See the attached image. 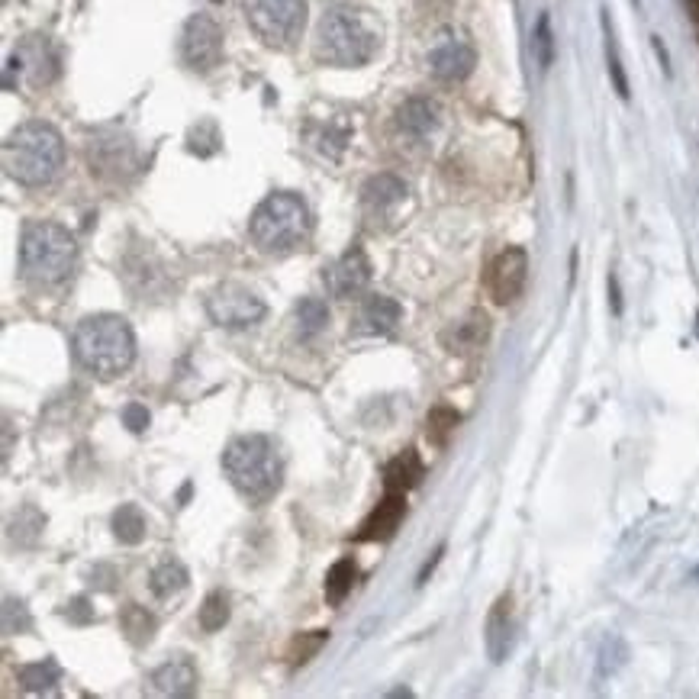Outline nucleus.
<instances>
[{"instance_id": "f257e3e1", "label": "nucleus", "mask_w": 699, "mask_h": 699, "mask_svg": "<svg viewBox=\"0 0 699 699\" xmlns=\"http://www.w3.org/2000/svg\"><path fill=\"white\" fill-rule=\"evenodd\" d=\"M381 49V20L361 7L329 10L316 26L313 52L332 68H361Z\"/></svg>"}, {"instance_id": "f03ea898", "label": "nucleus", "mask_w": 699, "mask_h": 699, "mask_svg": "<svg viewBox=\"0 0 699 699\" xmlns=\"http://www.w3.org/2000/svg\"><path fill=\"white\" fill-rule=\"evenodd\" d=\"M71 348H75V361L81 368L91 371L94 377H104V381L126 374L136 361L133 326L123 316L113 313H97L81 319L75 339H71Z\"/></svg>"}, {"instance_id": "7ed1b4c3", "label": "nucleus", "mask_w": 699, "mask_h": 699, "mask_svg": "<svg viewBox=\"0 0 699 699\" xmlns=\"http://www.w3.org/2000/svg\"><path fill=\"white\" fill-rule=\"evenodd\" d=\"M65 168V139L55 126L29 120L4 142V171L23 187H46Z\"/></svg>"}, {"instance_id": "20e7f679", "label": "nucleus", "mask_w": 699, "mask_h": 699, "mask_svg": "<svg viewBox=\"0 0 699 699\" xmlns=\"http://www.w3.org/2000/svg\"><path fill=\"white\" fill-rule=\"evenodd\" d=\"M223 471L229 484L249 506H265L284 484L281 455L265 435H239L223 451Z\"/></svg>"}, {"instance_id": "39448f33", "label": "nucleus", "mask_w": 699, "mask_h": 699, "mask_svg": "<svg viewBox=\"0 0 699 699\" xmlns=\"http://www.w3.org/2000/svg\"><path fill=\"white\" fill-rule=\"evenodd\" d=\"M310 232H313L310 207L303 203V197L290 191H278L261 200L249 223V236L255 242V249L265 255L297 252L300 245H307Z\"/></svg>"}, {"instance_id": "423d86ee", "label": "nucleus", "mask_w": 699, "mask_h": 699, "mask_svg": "<svg viewBox=\"0 0 699 699\" xmlns=\"http://www.w3.org/2000/svg\"><path fill=\"white\" fill-rule=\"evenodd\" d=\"M78 261L75 236L49 220H33L23 226L20 236V271L29 284L52 287L62 284Z\"/></svg>"}, {"instance_id": "0eeeda50", "label": "nucleus", "mask_w": 699, "mask_h": 699, "mask_svg": "<svg viewBox=\"0 0 699 699\" xmlns=\"http://www.w3.org/2000/svg\"><path fill=\"white\" fill-rule=\"evenodd\" d=\"M249 23L271 49H287L303 33L307 0H249Z\"/></svg>"}, {"instance_id": "6e6552de", "label": "nucleus", "mask_w": 699, "mask_h": 699, "mask_svg": "<svg viewBox=\"0 0 699 699\" xmlns=\"http://www.w3.org/2000/svg\"><path fill=\"white\" fill-rule=\"evenodd\" d=\"M268 313L265 300L242 284H220L207 297V316L223 329H249Z\"/></svg>"}, {"instance_id": "1a4fd4ad", "label": "nucleus", "mask_w": 699, "mask_h": 699, "mask_svg": "<svg viewBox=\"0 0 699 699\" xmlns=\"http://www.w3.org/2000/svg\"><path fill=\"white\" fill-rule=\"evenodd\" d=\"M223 58V29L210 13H194L181 33V62L191 71H213Z\"/></svg>"}, {"instance_id": "9d476101", "label": "nucleus", "mask_w": 699, "mask_h": 699, "mask_svg": "<svg viewBox=\"0 0 699 699\" xmlns=\"http://www.w3.org/2000/svg\"><path fill=\"white\" fill-rule=\"evenodd\" d=\"M526 281H529V255H526V249H516V245L513 249H503L490 261L487 278H484L487 294L497 307L513 303L522 290H526Z\"/></svg>"}, {"instance_id": "9b49d317", "label": "nucleus", "mask_w": 699, "mask_h": 699, "mask_svg": "<svg viewBox=\"0 0 699 699\" xmlns=\"http://www.w3.org/2000/svg\"><path fill=\"white\" fill-rule=\"evenodd\" d=\"M323 281H326L329 294L339 297V300L361 297L371 284V261H368V255H364L361 245H352L339 261H332V265L323 271Z\"/></svg>"}, {"instance_id": "f8f14e48", "label": "nucleus", "mask_w": 699, "mask_h": 699, "mask_svg": "<svg viewBox=\"0 0 699 699\" xmlns=\"http://www.w3.org/2000/svg\"><path fill=\"white\" fill-rule=\"evenodd\" d=\"M477 52L468 39L461 36H442L429 52V71L445 84H458L474 71Z\"/></svg>"}, {"instance_id": "ddd939ff", "label": "nucleus", "mask_w": 699, "mask_h": 699, "mask_svg": "<svg viewBox=\"0 0 699 699\" xmlns=\"http://www.w3.org/2000/svg\"><path fill=\"white\" fill-rule=\"evenodd\" d=\"M516 642V622H513V596L503 593L497 603H493L487 625H484V645L493 664L506 661V654L513 651Z\"/></svg>"}, {"instance_id": "4468645a", "label": "nucleus", "mask_w": 699, "mask_h": 699, "mask_svg": "<svg viewBox=\"0 0 699 699\" xmlns=\"http://www.w3.org/2000/svg\"><path fill=\"white\" fill-rule=\"evenodd\" d=\"M152 693L155 696H194L197 693V667L187 654H174L171 661H165L162 667H155L152 677Z\"/></svg>"}, {"instance_id": "2eb2a0df", "label": "nucleus", "mask_w": 699, "mask_h": 699, "mask_svg": "<svg viewBox=\"0 0 699 699\" xmlns=\"http://www.w3.org/2000/svg\"><path fill=\"white\" fill-rule=\"evenodd\" d=\"M403 516H406V493L387 490V497L377 503V509L368 519H364V526L355 538L358 542H387V538L397 535Z\"/></svg>"}, {"instance_id": "dca6fc26", "label": "nucleus", "mask_w": 699, "mask_h": 699, "mask_svg": "<svg viewBox=\"0 0 699 699\" xmlns=\"http://www.w3.org/2000/svg\"><path fill=\"white\" fill-rule=\"evenodd\" d=\"M490 339V319L484 310H474L468 313L464 319H458V323H451L445 332H442V345L448 348L451 355H471L477 352L480 345H484Z\"/></svg>"}, {"instance_id": "f3484780", "label": "nucleus", "mask_w": 699, "mask_h": 699, "mask_svg": "<svg viewBox=\"0 0 699 699\" xmlns=\"http://www.w3.org/2000/svg\"><path fill=\"white\" fill-rule=\"evenodd\" d=\"M442 123V110L432 97H410L403 100L397 110V126L400 133H406L410 139H426L432 136Z\"/></svg>"}, {"instance_id": "a211bd4d", "label": "nucleus", "mask_w": 699, "mask_h": 699, "mask_svg": "<svg viewBox=\"0 0 699 699\" xmlns=\"http://www.w3.org/2000/svg\"><path fill=\"white\" fill-rule=\"evenodd\" d=\"M406 194H410V187H406V181L397 178V174H374V178L364 184L361 203L371 216H387L400 207Z\"/></svg>"}, {"instance_id": "6ab92c4d", "label": "nucleus", "mask_w": 699, "mask_h": 699, "mask_svg": "<svg viewBox=\"0 0 699 699\" xmlns=\"http://www.w3.org/2000/svg\"><path fill=\"white\" fill-rule=\"evenodd\" d=\"M10 65H17V68L29 71V81H33V84H49V81L55 78V71H58L55 55L49 52V42L39 39V36L26 39L23 46H20L17 52H13Z\"/></svg>"}, {"instance_id": "aec40b11", "label": "nucleus", "mask_w": 699, "mask_h": 699, "mask_svg": "<svg viewBox=\"0 0 699 699\" xmlns=\"http://www.w3.org/2000/svg\"><path fill=\"white\" fill-rule=\"evenodd\" d=\"M400 303L393 300V297H381V294H374L361 303V310H358V332H368V336H387V332L397 329L400 323Z\"/></svg>"}, {"instance_id": "412c9836", "label": "nucleus", "mask_w": 699, "mask_h": 699, "mask_svg": "<svg viewBox=\"0 0 699 699\" xmlns=\"http://www.w3.org/2000/svg\"><path fill=\"white\" fill-rule=\"evenodd\" d=\"M419 480H422V458H419V451H413V448H406L403 455H397L384 468V487L387 490L406 493V490H413Z\"/></svg>"}, {"instance_id": "4be33fe9", "label": "nucleus", "mask_w": 699, "mask_h": 699, "mask_svg": "<svg viewBox=\"0 0 699 699\" xmlns=\"http://www.w3.org/2000/svg\"><path fill=\"white\" fill-rule=\"evenodd\" d=\"M120 629H123V635L129 638V642H133L136 648H142L155 638L158 619L145 606L129 603V606H123V613H120Z\"/></svg>"}, {"instance_id": "5701e85b", "label": "nucleus", "mask_w": 699, "mask_h": 699, "mask_svg": "<svg viewBox=\"0 0 699 699\" xmlns=\"http://www.w3.org/2000/svg\"><path fill=\"white\" fill-rule=\"evenodd\" d=\"M329 326V310L319 297H303L297 303V336L303 342H313L319 332Z\"/></svg>"}, {"instance_id": "b1692460", "label": "nucleus", "mask_w": 699, "mask_h": 699, "mask_svg": "<svg viewBox=\"0 0 699 699\" xmlns=\"http://www.w3.org/2000/svg\"><path fill=\"white\" fill-rule=\"evenodd\" d=\"M355 580H358V567H355L352 558H342V561L332 564L329 574H326V603L329 606H342L345 596L352 593Z\"/></svg>"}, {"instance_id": "393cba45", "label": "nucleus", "mask_w": 699, "mask_h": 699, "mask_svg": "<svg viewBox=\"0 0 699 699\" xmlns=\"http://www.w3.org/2000/svg\"><path fill=\"white\" fill-rule=\"evenodd\" d=\"M145 532H149V526H145V516L136 503H123L113 513V535L120 538L123 545H139Z\"/></svg>"}, {"instance_id": "a878e982", "label": "nucleus", "mask_w": 699, "mask_h": 699, "mask_svg": "<svg viewBox=\"0 0 699 699\" xmlns=\"http://www.w3.org/2000/svg\"><path fill=\"white\" fill-rule=\"evenodd\" d=\"M149 587L158 600H171L174 593H181L187 587V567L181 561H162L152 571Z\"/></svg>"}, {"instance_id": "bb28decb", "label": "nucleus", "mask_w": 699, "mask_h": 699, "mask_svg": "<svg viewBox=\"0 0 699 699\" xmlns=\"http://www.w3.org/2000/svg\"><path fill=\"white\" fill-rule=\"evenodd\" d=\"M58 677H62V671H58V664L52 658L46 661H36V664H23L17 671V680L23 683L26 693H49Z\"/></svg>"}, {"instance_id": "cd10ccee", "label": "nucleus", "mask_w": 699, "mask_h": 699, "mask_svg": "<svg viewBox=\"0 0 699 699\" xmlns=\"http://www.w3.org/2000/svg\"><path fill=\"white\" fill-rule=\"evenodd\" d=\"M458 422H461V413L458 410H451V406H432L429 416H426V439L435 445V448H445L448 439L455 435L458 429Z\"/></svg>"}, {"instance_id": "c85d7f7f", "label": "nucleus", "mask_w": 699, "mask_h": 699, "mask_svg": "<svg viewBox=\"0 0 699 699\" xmlns=\"http://www.w3.org/2000/svg\"><path fill=\"white\" fill-rule=\"evenodd\" d=\"M532 55H535L538 68H551V62H555V29H551L548 13H542V17L535 20V29H532Z\"/></svg>"}, {"instance_id": "c756f323", "label": "nucleus", "mask_w": 699, "mask_h": 699, "mask_svg": "<svg viewBox=\"0 0 699 699\" xmlns=\"http://www.w3.org/2000/svg\"><path fill=\"white\" fill-rule=\"evenodd\" d=\"M603 39H606V65H609V78H613V87L622 100H629V78H625V68H622V58L616 49V39H613V26H609V17L603 13Z\"/></svg>"}, {"instance_id": "7c9ffc66", "label": "nucleus", "mask_w": 699, "mask_h": 699, "mask_svg": "<svg viewBox=\"0 0 699 699\" xmlns=\"http://www.w3.org/2000/svg\"><path fill=\"white\" fill-rule=\"evenodd\" d=\"M229 622V596L223 590L207 593V600L200 606V629L203 632H220Z\"/></svg>"}, {"instance_id": "2f4dec72", "label": "nucleus", "mask_w": 699, "mask_h": 699, "mask_svg": "<svg viewBox=\"0 0 699 699\" xmlns=\"http://www.w3.org/2000/svg\"><path fill=\"white\" fill-rule=\"evenodd\" d=\"M625 658H629V648H625L622 638H606V645L600 648V661H596V677H613L619 667L625 664Z\"/></svg>"}, {"instance_id": "473e14b6", "label": "nucleus", "mask_w": 699, "mask_h": 699, "mask_svg": "<svg viewBox=\"0 0 699 699\" xmlns=\"http://www.w3.org/2000/svg\"><path fill=\"white\" fill-rule=\"evenodd\" d=\"M29 625H33V619H29V609L20 600L7 596V600H4V632L7 635L29 632Z\"/></svg>"}, {"instance_id": "72a5a7b5", "label": "nucleus", "mask_w": 699, "mask_h": 699, "mask_svg": "<svg viewBox=\"0 0 699 699\" xmlns=\"http://www.w3.org/2000/svg\"><path fill=\"white\" fill-rule=\"evenodd\" d=\"M123 422L129 426V432H142L145 426H149V410H145L142 403H129L123 410Z\"/></svg>"}, {"instance_id": "f704fd0d", "label": "nucleus", "mask_w": 699, "mask_h": 699, "mask_svg": "<svg viewBox=\"0 0 699 699\" xmlns=\"http://www.w3.org/2000/svg\"><path fill=\"white\" fill-rule=\"evenodd\" d=\"M65 616L71 619V622H78V625H84V622H91L94 619V609L87 606V600L84 596H78V600H71L68 603V609H65Z\"/></svg>"}, {"instance_id": "c9c22d12", "label": "nucleus", "mask_w": 699, "mask_h": 699, "mask_svg": "<svg viewBox=\"0 0 699 699\" xmlns=\"http://www.w3.org/2000/svg\"><path fill=\"white\" fill-rule=\"evenodd\" d=\"M442 555H445V545H439V548H435V555H432V561H429L426 567H422V574H419V584H426V580H429V574L435 571V564H439V561H442Z\"/></svg>"}, {"instance_id": "e433bc0d", "label": "nucleus", "mask_w": 699, "mask_h": 699, "mask_svg": "<svg viewBox=\"0 0 699 699\" xmlns=\"http://www.w3.org/2000/svg\"><path fill=\"white\" fill-rule=\"evenodd\" d=\"M609 297H613V313H622V300H619V284H616V278H609Z\"/></svg>"}, {"instance_id": "4c0bfd02", "label": "nucleus", "mask_w": 699, "mask_h": 699, "mask_svg": "<svg viewBox=\"0 0 699 699\" xmlns=\"http://www.w3.org/2000/svg\"><path fill=\"white\" fill-rule=\"evenodd\" d=\"M687 4H690V13L699 20V0H687Z\"/></svg>"}, {"instance_id": "58836bf2", "label": "nucleus", "mask_w": 699, "mask_h": 699, "mask_svg": "<svg viewBox=\"0 0 699 699\" xmlns=\"http://www.w3.org/2000/svg\"><path fill=\"white\" fill-rule=\"evenodd\" d=\"M690 580H693V584H699V564L690 571Z\"/></svg>"}, {"instance_id": "ea45409f", "label": "nucleus", "mask_w": 699, "mask_h": 699, "mask_svg": "<svg viewBox=\"0 0 699 699\" xmlns=\"http://www.w3.org/2000/svg\"><path fill=\"white\" fill-rule=\"evenodd\" d=\"M696 336H699V313H696Z\"/></svg>"}]
</instances>
